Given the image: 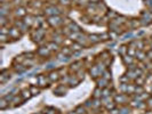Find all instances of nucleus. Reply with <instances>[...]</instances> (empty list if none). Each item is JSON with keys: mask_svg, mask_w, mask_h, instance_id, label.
<instances>
[{"mask_svg": "<svg viewBox=\"0 0 152 114\" xmlns=\"http://www.w3.org/2000/svg\"><path fill=\"white\" fill-rule=\"evenodd\" d=\"M15 15L17 17H25L26 16V12H25V9L23 7H19V8L15 9Z\"/></svg>", "mask_w": 152, "mask_h": 114, "instance_id": "nucleus-19", "label": "nucleus"}, {"mask_svg": "<svg viewBox=\"0 0 152 114\" xmlns=\"http://www.w3.org/2000/svg\"><path fill=\"white\" fill-rule=\"evenodd\" d=\"M7 38H9V36L8 34H1V43H5V42H7Z\"/></svg>", "mask_w": 152, "mask_h": 114, "instance_id": "nucleus-27", "label": "nucleus"}, {"mask_svg": "<svg viewBox=\"0 0 152 114\" xmlns=\"http://www.w3.org/2000/svg\"><path fill=\"white\" fill-rule=\"evenodd\" d=\"M45 15H47L48 17H50V16H57V15H59V10L57 9L56 7H54V6H48L45 9Z\"/></svg>", "mask_w": 152, "mask_h": 114, "instance_id": "nucleus-4", "label": "nucleus"}, {"mask_svg": "<svg viewBox=\"0 0 152 114\" xmlns=\"http://www.w3.org/2000/svg\"><path fill=\"white\" fill-rule=\"evenodd\" d=\"M50 50H49V48L47 47V46H42V47H39L38 48V50L36 52V54L38 55V56L40 57H48L49 55H50Z\"/></svg>", "mask_w": 152, "mask_h": 114, "instance_id": "nucleus-3", "label": "nucleus"}, {"mask_svg": "<svg viewBox=\"0 0 152 114\" xmlns=\"http://www.w3.org/2000/svg\"><path fill=\"white\" fill-rule=\"evenodd\" d=\"M146 59H150V60H152V49H150V50L146 53Z\"/></svg>", "mask_w": 152, "mask_h": 114, "instance_id": "nucleus-28", "label": "nucleus"}, {"mask_svg": "<svg viewBox=\"0 0 152 114\" xmlns=\"http://www.w3.org/2000/svg\"><path fill=\"white\" fill-rule=\"evenodd\" d=\"M10 106V103L7 100V99H5L3 97H1V99H0V110H6V109H8Z\"/></svg>", "mask_w": 152, "mask_h": 114, "instance_id": "nucleus-17", "label": "nucleus"}, {"mask_svg": "<svg viewBox=\"0 0 152 114\" xmlns=\"http://www.w3.org/2000/svg\"><path fill=\"white\" fill-rule=\"evenodd\" d=\"M61 73L58 72V70H53L48 73V78H49V81L50 82H57L59 79H61Z\"/></svg>", "mask_w": 152, "mask_h": 114, "instance_id": "nucleus-6", "label": "nucleus"}, {"mask_svg": "<svg viewBox=\"0 0 152 114\" xmlns=\"http://www.w3.org/2000/svg\"><path fill=\"white\" fill-rule=\"evenodd\" d=\"M29 89H30V91H31L32 96H38L39 94L41 93V89H40V87H39V86H36V84H31Z\"/></svg>", "mask_w": 152, "mask_h": 114, "instance_id": "nucleus-15", "label": "nucleus"}, {"mask_svg": "<svg viewBox=\"0 0 152 114\" xmlns=\"http://www.w3.org/2000/svg\"><path fill=\"white\" fill-rule=\"evenodd\" d=\"M75 111L77 112V114H87V109L84 106V104L82 105H78L76 109H75Z\"/></svg>", "mask_w": 152, "mask_h": 114, "instance_id": "nucleus-22", "label": "nucleus"}, {"mask_svg": "<svg viewBox=\"0 0 152 114\" xmlns=\"http://www.w3.org/2000/svg\"><path fill=\"white\" fill-rule=\"evenodd\" d=\"M8 36H9V38L10 39L16 40V39L21 38L22 33H21V31H19L16 26H13V27H10V29H9V34H8Z\"/></svg>", "mask_w": 152, "mask_h": 114, "instance_id": "nucleus-5", "label": "nucleus"}, {"mask_svg": "<svg viewBox=\"0 0 152 114\" xmlns=\"http://www.w3.org/2000/svg\"><path fill=\"white\" fill-rule=\"evenodd\" d=\"M68 29L71 31V32H81V30H80V26L75 23V22H70L69 24H68Z\"/></svg>", "mask_w": 152, "mask_h": 114, "instance_id": "nucleus-14", "label": "nucleus"}, {"mask_svg": "<svg viewBox=\"0 0 152 114\" xmlns=\"http://www.w3.org/2000/svg\"><path fill=\"white\" fill-rule=\"evenodd\" d=\"M102 76V78H104V79H106L108 81H110V80H111V72L109 73V70L106 69V70H104V72L102 73V76Z\"/></svg>", "mask_w": 152, "mask_h": 114, "instance_id": "nucleus-25", "label": "nucleus"}, {"mask_svg": "<svg viewBox=\"0 0 152 114\" xmlns=\"http://www.w3.org/2000/svg\"><path fill=\"white\" fill-rule=\"evenodd\" d=\"M69 114H77L76 111H71V112H69Z\"/></svg>", "mask_w": 152, "mask_h": 114, "instance_id": "nucleus-30", "label": "nucleus"}, {"mask_svg": "<svg viewBox=\"0 0 152 114\" xmlns=\"http://www.w3.org/2000/svg\"><path fill=\"white\" fill-rule=\"evenodd\" d=\"M47 47L49 48L50 52H57L58 48H59V45L56 43V42H54V41H52V42H48V43H47Z\"/></svg>", "mask_w": 152, "mask_h": 114, "instance_id": "nucleus-21", "label": "nucleus"}, {"mask_svg": "<svg viewBox=\"0 0 152 114\" xmlns=\"http://www.w3.org/2000/svg\"><path fill=\"white\" fill-rule=\"evenodd\" d=\"M36 114H45L44 112H38V113H36Z\"/></svg>", "mask_w": 152, "mask_h": 114, "instance_id": "nucleus-31", "label": "nucleus"}, {"mask_svg": "<svg viewBox=\"0 0 152 114\" xmlns=\"http://www.w3.org/2000/svg\"><path fill=\"white\" fill-rule=\"evenodd\" d=\"M103 97V89L99 87H96L93 91V98L94 99H102Z\"/></svg>", "mask_w": 152, "mask_h": 114, "instance_id": "nucleus-13", "label": "nucleus"}, {"mask_svg": "<svg viewBox=\"0 0 152 114\" xmlns=\"http://www.w3.org/2000/svg\"><path fill=\"white\" fill-rule=\"evenodd\" d=\"M108 16H109V17H110V16H111V17H117V14H115V13H113V12L111 10V13H110V12L108 13Z\"/></svg>", "mask_w": 152, "mask_h": 114, "instance_id": "nucleus-29", "label": "nucleus"}, {"mask_svg": "<svg viewBox=\"0 0 152 114\" xmlns=\"http://www.w3.org/2000/svg\"><path fill=\"white\" fill-rule=\"evenodd\" d=\"M95 81H96V87H99V88H102V89H104V88H108V87H109V81H108L106 79L102 78V76L97 78Z\"/></svg>", "mask_w": 152, "mask_h": 114, "instance_id": "nucleus-8", "label": "nucleus"}, {"mask_svg": "<svg viewBox=\"0 0 152 114\" xmlns=\"http://www.w3.org/2000/svg\"><path fill=\"white\" fill-rule=\"evenodd\" d=\"M122 62L127 65V66H131L134 64V57L131 56V55H126V56L122 57Z\"/></svg>", "mask_w": 152, "mask_h": 114, "instance_id": "nucleus-16", "label": "nucleus"}, {"mask_svg": "<svg viewBox=\"0 0 152 114\" xmlns=\"http://www.w3.org/2000/svg\"><path fill=\"white\" fill-rule=\"evenodd\" d=\"M118 53L120 54V56L121 57L128 55V46H125V45L120 46V47H119V49H118Z\"/></svg>", "mask_w": 152, "mask_h": 114, "instance_id": "nucleus-18", "label": "nucleus"}, {"mask_svg": "<svg viewBox=\"0 0 152 114\" xmlns=\"http://www.w3.org/2000/svg\"><path fill=\"white\" fill-rule=\"evenodd\" d=\"M70 48H71V49H72V52L75 53V52H81V49L84 48V46H82V45H80L79 42L75 41V42L70 46Z\"/></svg>", "mask_w": 152, "mask_h": 114, "instance_id": "nucleus-20", "label": "nucleus"}, {"mask_svg": "<svg viewBox=\"0 0 152 114\" xmlns=\"http://www.w3.org/2000/svg\"><path fill=\"white\" fill-rule=\"evenodd\" d=\"M135 58L140 62H144L146 59V53L144 50H136V54H135Z\"/></svg>", "mask_w": 152, "mask_h": 114, "instance_id": "nucleus-10", "label": "nucleus"}, {"mask_svg": "<svg viewBox=\"0 0 152 114\" xmlns=\"http://www.w3.org/2000/svg\"><path fill=\"white\" fill-rule=\"evenodd\" d=\"M56 59L59 62H66V60H69V56L64 55L63 53H58L56 55Z\"/></svg>", "mask_w": 152, "mask_h": 114, "instance_id": "nucleus-23", "label": "nucleus"}, {"mask_svg": "<svg viewBox=\"0 0 152 114\" xmlns=\"http://www.w3.org/2000/svg\"><path fill=\"white\" fill-rule=\"evenodd\" d=\"M81 66H82V63L80 62V60H77L75 63H72L71 65H70V71L71 72H79V71H81Z\"/></svg>", "mask_w": 152, "mask_h": 114, "instance_id": "nucleus-9", "label": "nucleus"}, {"mask_svg": "<svg viewBox=\"0 0 152 114\" xmlns=\"http://www.w3.org/2000/svg\"><path fill=\"white\" fill-rule=\"evenodd\" d=\"M61 53H63V54L66 55V56H70V55L72 54V49H71L70 47H63V48L61 49Z\"/></svg>", "mask_w": 152, "mask_h": 114, "instance_id": "nucleus-24", "label": "nucleus"}, {"mask_svg": "<svg viewBox=\"0 0 152 114\" xmlns=\"http://www.w3.org/2000/svg\"><path fill=\"white\" fill-rule=\"evenodd\" d=\"M145 104H146V107H149L150 110H152V95H151V97L145 102Z\"/></svg>", "mask_w": 152, "mask_h": 114, "instance_id": "nucleus-26", "label": "nucleus"}, {"mask_svg": "<svg viewBox=\"0 0 152 114\" xmlns=\"http://www.w3.org/2000/svg\"><path fill=\"white\" fill-rule=\"evenodd\" d=\"M113 99H114V102H115V104H120L121 106H124V105H126V104L128 103L129 97H128L127 94L121 93V94H114Z\"/></svg>", "mask_w": 152, "mask_h": 114, "instance_id": "nucleus-1", "label": "nucleus"}, {"mask_svg": "<svg viewBox=\"0 0 152 114\" xmlns=\"http://www.w3.org/2000/svg\"><path fill=\"white\" fill-rule=\"evenodd\" d=\"M19 96L22 97V99H23V100H28L29 98H31V97H32V94H31L30 89L25 88V89H22V90H21V94H19Z\"/></svg>", "mask_w": 152, "mask_h": 114, "instance_id": "nucleus-11", "label": "nucleus"}, {"mask_svg": "<svg viewBox=\"0 0 152 114\" xmlns=\"http://www.w3.org/2000/svg\"><path fill=\"white\" fill-rule=\"evenodd\" d=\"M47 22H48V24H49L50 26H58L59 24L63 23L58 15H57V16H50V17H48V21H47Z\"/></svg>", "mask_w": 152, "mask_h": 114, "instance_id": "nucleus-7", "label": "nucleus"}, {"mask_svg": "<svg viewBox=\"0 0 152 114\" xmlns=\"http://www.w3.org/2000/svg\"><path fill=\"white\" fill-rule=\"evenodd\" d=\"M88 40L92 45H95V43H98L101 42V34H89L88 36Z\"/></svg>", "mask_w": 152, "mask_h": 114, "instance_id": "nucleus-12", "label": "nucleus"}, {"mask_svg": "<svg viewBox=\"0 0 152 114\" xmlns=\"http://www.w3.org/2000/svg\"><path fill=\"white\" fill-rule=\"evenodd\" d=\"M37 79H38V81H37V86H39L40 88H45V87L47 86V83L50 82L48 76H45V74H39V76H37Z\"/></svg>", "mask_w": 152, "mask_h": 114, "instance_id": "nucleus-2", "label": "nucleus"}, {"mask_svg": "<svg viewBox=\"0 0 152 114\" xmlns=\"http://www.w3.org/2000/svg\"><path fill=\"white\" fill-rule=\"evenodd\" d=\"M150 48H151V49H152V42H151V43H150Z\"/></svg>", "mask_w": 152, "mask_h": 114, "instance_id": "nucleus-32", "label": "nucleus"}]
</instances>
